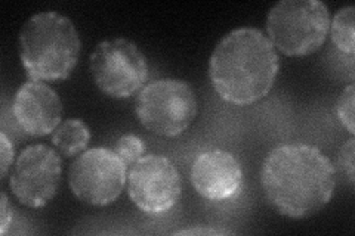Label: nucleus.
<instances>
[{
    "instance_id": "obj_1",
    "label": "nucleus",
    "mask_w": 355,
    "mask_h": 236,
    "mask_svg": "<svg viewBox=\"0 0 355 236\" xmlns=\"http://www.w3.org/2000/svg\"><path fill=\"white\" fill-rule=\"evenodd\" d=\"M261 182L268 204L288 219H305L323 210L335 194L336 167L317 146L283 143L270 151Z\"/></svg>"
},
{
    "instance_id": "obj_2",
    "label": "nucleus",
    "mask_w": 355,
    "mask_h": 236,
    "mask_svg": "<svg viewBox=\"0 0 355 236\" xmlns=\"http://www.w3.org/2000/svg\"><path fill=\"white\" fill-rule=\"evenodd\" d=\"M280 60L259 28L241 27L222 39L209 61V78L216 93L232 105H250L270 93Z\"/></svg>"
},
{
    "instance_id": "obj_3",
    "label": "nucleus",
    "mask_w": 355,
    "mask_h": 236,
    "mask_svg": "<svg viewBox=\"0 0 355 236\" xmlns=\"http://www.w3.org/2000/svg\"><path fill=\"white\" fill-rule=\"evenodd\" d=\"M79 31L70 18L53 10L30 17L18 36L19 60L30 80H65L79 62Z\"/></svg>"
},
{
    "instance_id": "obj_4",
    "label": "nucleus",
    "mask_w": 355,
    "mask_h": 236,
    "mask_svg": "<svg viewBox=\"0 0 355 236\" xmlns=\"http://www.w3.org/2000/svg\"><path fill=\"white\" fill-rule=\"evenodd\" d=\"M329 28V8L321 0H282L266 17V37L286 56L314 53L324 44Z\"/></svg>"
},
{
    "instance_id": "obj_5",
    "label": "nucleus",
    "mask_w": 355,
    "mask_h": 236,
    "mask_svg": "<svg viewBox=\"0 0 355 236\" xmlns=\"http://www.w3.org/2000/svg\"><path fill=\"white\" fill-rule=\"evenodd\" d=\"M198 112L193 87L178 78H160L144 86L135 102L138 121L162 138H176L196 120Z\"/></svg>"
},
{
    "instance_id": "obj_6",
    "label": "nucleus",
    "mask_w": 355,
    "mask_h": 236,
    "mask_svg": "<svg viewBox=\"0 0 355 236\" xmlns=\"http://www.w3.org/2000/svg\"><path fill=\"white\" fill-rule=\"evenodd\" d=\"M89 70L104 95L126 99L148 80V62L135 43L125 37L104 40L89 58Z\"/></svg>"
},
{
    "instance_id": "obj_7",
    "label": "nucleus",
    "mask_w": 355,
    "mask_h": 236,
    "mask_svg": "<svg viewBox=\"0 0 355 236\" xmlns=\"http://www.w3.org/2000/svg\"><path fill=\"white\" fill-rule=\"evenodd\" d=\"M128 165L114 149L83 151L69 168V185L74 197L94 207H107L123 192Z\"/></svg>"
},
{
    "instance_id": "obj_8",
    "label": "nucleus",
    "mask_w": 355,
    "mask_h": 236,
    "mask_svg": "<svg viewBox=\"0 0 355 236\" xmlns=\"http://www.w3.org/2000/svg\"><path fill=\"white\" fill-rule=\"evenodd\" d=\"M128 194L139 211L164 216L182 195V177L164 155H144L128 170Z\"/></svg>"
},
{
    "instance_id": "obj_9",
    "label": "nucleus",
    "mask_w": 355,
    "mask_h": 236,
    "mask_svg": "<svg viewBox=\"0 0 355 236\" xmlns=\"http://www.w3.org/2000/svg\"><path fill=\"white\" fill-rule=\"evenodd\" d=\"M62 161L48 145H30L22 151L9 177V188L22 206L42 208L58 192Z\"/></svg>"
},
{
    "instance_id": "obj_10",
    "label": "nucleus",
    "mask_w": 355,
    "mask_h": 236,
    "mask_svg": "<svg viewBox=\"0 0 355 236\" xmlns=\"http://www.w3.org/2000/svg\"><path fill=\"white\" fill-rule=\"evenodd\" d=\"M14 118L19 129L35 138L52 134L62 120V100L43 82L28 80L21 84L12 102Z\"/></svg>"
},
{
    "instance_id": "obj_11",
    "label": "nucleus",
    "mask_w": 355,
    "mask_h": 236,
    "mask_svg": "<svg viewBox=\"0 0 355 236\" xmlns=\"http://www.w3.org/2000/svg\"><path fill=\"white\" fill-rule=\"evenodd\" d=\"M191 183L209 201H227L239 195L243 170L234 155L224 149L198 154L191 167Z\"/></svg>"
},
{
    "instance_id": "obj_12",
    "label": "nucleus",
    "mask_w": 355,
    "mask_h": 236,
    "mask_svg": "<svg viewBox=\"0 0 355 236\" xmlns=\"http://www.w3.org/2000/svg\"><path fill=\"white\" fill-rule=\"evenodd\" d=\"M91 140V130L79 118L62 121L52 133V143L64 156H76L86 149Z\"/></svg>"
},
{
    "instance_id": "obj_13",
    "label": "nucleus",
    "mask_w": 355,
    "mask_h": 236,
    "mask_svg": "<svg viewBox=\"0 0 355 236\" xmlns=\"http://www.w3.org/2000/svg\"><path fill=\"white\" fill-rule=\"evenodd\" d=\"M354 26H355V8L352 5L339 9L330 22L329 33H331V42L335 46L348 55H354Z\"/></svg>"
},
{
    "instance_id": "obj_14",
    "label": "nucleus",
    "mask_w": 355,
    "mask_h": 236,
    "mask_svg": "<svg viewBox=\"0 0 355 236\" xmlns=\"http://www.w3.org/2000/svg\"><path fill=\"white\" fill-rule=\"evenodd\" d=\"M146 143L137 134H123V136L119 138L114 152L120 156L123 163L130 167L133 163H137L139 158H142L144 154H146Z\"/></svg>"
},
{
    "instance_id": "obj_15",
    "label": "nucleus",
    "mask_w": 355,
    "mask_h": 236,
    "mask_svg": "<svg viewBox=\"0 0 355 236\" xmlns=\"http://www.w3.org/2000/svg\"><path fill=\"white\" fill-rule=\"evenodd\" d=\"M354 107H355V87H354V84H349L343 89L342 93L338 98L336 114H338L340 125L349 131L351 136H354V133H355Z\"/></svg>"
},
{
    "instance_id": "obj_16",
    "label": "nucleus",
    "mask_w": 355,
    "mask_h": 236,
    "mask_svg": "<svg viewBox=\"0 0 355 236\" xmlns=\"http://www.w3.org/2000/svg\"><path fill=\"white\" fill-rule=\"evenodd\" d=\"M339 165L342 172L347 174L351 185H354V170H355V139L351 138L343 143L339 152Z\"/></svg>"
},
{
    "instance_id": "obj_17",
    "label": "nucleus",
    "mask_w": 355,
    "mask_h": 236,
    "mask_svg": "<svg viewBox=\"0 0 355 236\" xmlns=\"http://www.w3.org/2000/svg\"><path fill=\"white\" fill-rule=\"evenodd\" d=\"M0 158H2V164H0V176L2 179L6 177L9 167L12 165L14 158H15V149H14V143L10 142V139L6 136V133L2 131L0 133Z\"/></svg>"
},
{
    "instance_id": "obj_18",
    "label": "nucleus",
    "mask_w": 355,
    "mask_h": 236,
    "mask_svg": "<svg viewBox=\"0 0 355 236\" xmlns=\"http://www.w3.org/2000/svg\"><path fill=\"white\" fill-rule=\"evenodd\" d=\"M12 223V208L9 206V201L5 192H2V199H0V233L5 235Z\"/></svg>"
},
{
    "instance_id": "obj_19",
    "label": "nucleus",
    "mask_w": 355,
    "mask_h": 236,
    "mask_svg": "<svg viewBox=\"0 0 355 236\" xmlns=\"http://www.w3.org/2000/svg\"><path fill=\"white\" fill-rule=\"evenodd\" d=\"M227 233H231V232L209 229V228H191V229H182V230L175 232V235H227Z\"/></svg>"
}]
</instances>
